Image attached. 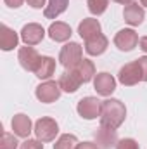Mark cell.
Masks as SVG:
<instances>
[{"label": "cell", "mask_w": 147, "mask_h": 149, "mask_svg": "<svg viewBox=\"0 0 147 149\" xmlns=\"http://www.w3.org/2000/svg\"><path fill=\"white\" fill-rule=\"evenodd\" d=\"M87 5H88V10L90 14L94 16H101L107 10V5H109V0H87Z\"/></svg>", "instance_id": "cell-23"}, {"label": "cell", "mask_w": 147, "mask_h": 149, "mask_svg": "<svg viewBox=\"0 0 147 149\" xmlns=\"http://www.w3.org/2000/svg\"><path fill=\"white\" fill-rule=\"evenodd\" d=\"M33 73L40 80H50V76L55 73V59H52L49 56H42Z\"/></svg>", "instance_id": "cell-18"}, {"label": "cell", "mask_w": 147, "mask_h": 149, "mask_svg": "<svg viewBox=\"0 0 147 149\" xmlns=\"http://www.w3.org/2000/svg\"><path fill=\"white\" fill-rule=\"evenodd\" d=\"M112 2L121 3V5H130V3H133V0H112Z\"/></svg>", "instance_id": "cell-32"}, {"label": "cell", "mask_w": 147, "mask_h": 149, "mask_svg": "<svg viewBox=\"0 0 147 149\" xmlns=\"http://www.w3.org/2000/svg\"><path fill=\"white\" fill-rule=\"evenodd\" d=\"M101 109H102V101H99L97 97H92V95L80 99L78 106H76V111L83 120L101 118Z\"/></svg>", "instance_id": "cell-5"}, {"label": "cell", "mask_w": 147, "mask_h": 149, "mask_svg": "<svg viewBox=\"0 0 147 149\" xmlns=\"http://www.w3.org/2000/svg\"><path fill=\"white\" fill-rule=\"evenodd\" d=\"M123 17H125V21L130 24V26H139V24H142L144 23V19H146V10H144V7L142 5H139V3H130V5H125V9H123Z\"/></svg>", "instance_id": "cell-13"}, {"label": "cell", "mask_w": 147, "mask_h": 149, "mask_svg": "<svg viewBox=\"0 0 147 149\" xmlns=\"http://www.w3.org/2000/svg\"><path fill=\"white\" fill-rule=\"evenodd\" d=\"M26 2H28V5L33 7V9H42L47 0H26Z\"/></svg>", "instance_id": "cell-29"}, {"label": "cell", "mask_w": 147, "mask_h": 149, "mask_svg": "<svg viewBox=\"0 0 147 149\" xmlns=\"http://www.w3.org/2000/svg\"><path fill=\"white\" fill-rule=\"evenodd\" d=\"M74 71L80 74V78H81V81L83 83H88V81H92L94 78H95V66H94V63L90 61V59H81L80 61V64L74 68Z\"/></svg>", "instance_id": "cell-21"}, {"label": "cell", "mask_w": 147, "mask_h": 149, "mask_svg": "<svg viewBox=\"0 0 147 149\" xmlns=\"http://www.w3.org/2000/svg\"><path fill=\"white\" fill-rule=\"evenodd\" d=\"M81 83H83V81H81L80 74L76 73L74 70H66L64 73L61 74V78H59V87H61V90H64V92H68V94H74V92L80 88Z\"/></svg>", "instance_id": "cell-14"}, {"label": "cell", "mask_w": 147, "mask_h": 149, "mask_svg": "<svg viewBox=\"0 0 147 149\" xmlns=\"http://www.w3.org/2000/svg\"><path fill=\"white\" fill-rule=\"evenodd\" d=\"M83 59V47L78 42H69L66 43L61 52H59V63L61 66H64L66 70H74L80 61Z\"/></svg>", "instance_id": "cell-2"}, {"label": "cell", "mask_w": 147, "mask_h": 149, "mask_svg": "<svg viewBox=\"0 0 147 149\" xmlns=\"http://www.w3.org/2000/svg\"><path fill=\"white\" fill-rule=\"evenodd\" d=\"M33 132H35L38 141H42V142H52L55 139V135L59 134V125H57V121L54 118L43 116V118L37 120Z\"/></svg>", "instance_id": "cell-3"}, {"label": "cell", "mask_w": 147, "mask_h": 149, "mask_svg": "<svg viewBox=\"0 0 147 149\" xmlns=\"http://www.w3.org/2000/svg\"><path fill=\"white\" fill-rule=\"evenodd\" d=\"M76 149H101L95 142H80L78 146H76Z\"/></svg>", "instance_id": "cell-28"}, {"label": "cell", "mask_w": 147, "mask_h": 149, "mask_svg": "<svg viewBox=\"0 0 147 149\" xmlns=\"http://www.w3.org/2000/svg\"><path fill=\"white\" fill-rule=\"evenodd\" d=\"M69 5V0H49V3L45 5L43 16L45 19H55L59 17Z\"/></svg>", "instance_id": "cell-20"}, {"label": "cell", "mask_w": 147, "mask_h": 149, "mask_svg": "<svg viewBox=\"0 0 147 149\" xmlns=\"http://www.w3.org/2000/svg\"><path fill=\"white\" fill-rule=\"evenodd\" d=\"M0 30H2V35H0V47H2V50L9 52V50H12L14 47H17L19 37H17V33H16L12 28H9L7 24H2Z\"/></svg>", "instance_id": "cell-19"}, {"label": "cell", "mask_w": 147, "mask_h": 149, "mask_svg": "<svg viewBox=\"0 0 147 149\" xmlns=\"http://www.w3.org/2000/svg\"><path fill=\"white\" fill-rule=\"evenodd\" d=\"M78 144H80V142H78L76 135H73V134H62V135L55 141L54 149H76Z\"/></svg>", "instance_id": "cell-22"}, {"label": "cell", "mask_w": 147, "mask_h": 149, "mask_svg": "<svg viewBox=\"0 0 147 149\" xmlns=\"http://www.w3.org/2000/svg\"><path fill=\"white\" fill-rule=\"evenodd\" d=\"M137 61H139L140 70H142V81H147V56H144V57H139Z\"/></svg>", "instance_id": "cell-27"}, {"label": "cell", "mask_w": 147, "mask_h": 149, "mask_svg": "<svg viewBox=\"0 0 147 149\" xmlns=\"http://www.w3.org/2000/svg\"><path fill=\"white\" fill-rule=\"evenodd\" d=\"M140 3H142V5H144V7L147 9V0H140Z\"/></svg>", "instance_id": "cell-33"}, {"label": "cell", "mask_w": 147, "mask_h": 149, "mask_svg": "<svg viewBox=\"0 0 147 149\" xmlns=\"http://www.w3.org/2000/svg\"><path fill=\"white\" fill-rule=\"evenodd\" d=\"M116 149H140L139 148V142L135 141V139H121V141H118V144H116Z\"/></svg>", "instance_id": "cell-25"}, {"label": "cell", "mask_w": 147, "mask_h": 149, "mask_svg": "<svg viewBox=\"0 0 147 149\" xmlns=\"http://www.w3.org/2000/svg\"><path fill=\"white\" fill-rule=\"evenodd\" d=\"M94 88L97 90L99 95H104V97H109L111 94L116 90V80L114 76L106 71L102 73H97L94 78Z\"/></svg>", "instance_id": "cell-11"}, {"label": "cell", "mask_w": 147, "mask_h": 149, "mask_svg": "<svg viewBox=\"0 0 147 149\" xmlns=\"http://www.w3.org/2000/svg\"><path fill=\"white\" fill-rule=\"evenodd\" d=\"M5 2V5L7 7H10V9H17V7H21L23 5V2L24 0H3Z\"/></svg>", "instance_id": "cell-30"}, {"label": "cell", "mask_w": 147, "mask_h": 149, "mask_svg": "<svg viewBox=\"0 0 147 149\" xmlns=\"http://www.w3.org/2000/svg\"><path fill=\"white\" fill-rule=\"evenodd\" d=\"M43 37H45V30L38 23H28L21 30V40L24 42V45H30V47L38 45L43 40Z\"/></svg>", "instance_id": "cell-8"}, {"label": "cell", "mask_w": 147, "mask_h": 149, "mask_svg": "<svg viewBox=\"0 0 147 149\" xmlns=\"http://www.w3.org/2000/svg\"><path fill=\"white\" fill-rule=\"evenodd\" d=\"M73 35L71 26L62 23V21H55L49 26V37L52 38L54 42H68Z\"/></svg>", "instance_id": "cell-17"}, {"label": "cell", "mask_w": 147, "mask_h": 149, "mask_svg": "<svg viewBox=\"0 0 147 149\" xmlns=\"http://www.w3.org/2000/svg\"><path fill=\"white\" fill-rule=\"evenodd\" d=\"M107 45H109L107 37L99 33L97 37L90 38V40H85V52L88 56H102L107 50Z\"/></svg>", "instance_id": "cell-16"}, {"label": "cell", "mask_w": 147, "mask_h": 149, "mask_svg": "<svg viewBox=\"0 0 147 149\" xmlns=\"http://www.w3.org/2000/svg\"><path fill=\"white\" fill-rule=\"evenodd\" d=\"M19 149H43V144H42V141H38V139H26Z\"/></svg>", "instance_id": "cell-26"}, {"label": "cell", "mask_w": 147, "mask_h": 149, "mask_svg": "<svg viewBox=\"0 0 147 149\" xmlns=\"http://www.w3.org/2000/svg\"><path fill=\"white\" fill-rule=\"evenodd\" d=\"M139 45H140V49H142V50L147 54V37L140 38V40H139Z\"/></svg>", "instance_id": "cell-31"}, {"label": "cell", "mask_w": 147, "mask_h": 149, "mask_svg": "<svg viewBox=\"0 0 147 149\" xmlns=\"http://www.w3.org/2000/svg\"><path fill=\"white\" fill-rule=\"evenodd\" d=\"M139 43V35L135 30L132 28H125V30H119L116 35H114V45L123 50V52H130L137 47Z\"/></svg>", "instance_id": "cell-7"}, {"label": "cell", "mask_w": 147, "mask_h": 149, "mask_svg": "<svg viewBox=\"0 0 147 149\" xmlns=\"http://www.w3.org/2000/svg\"><path fill=\"white\" fill-rule=\"evenodd\" d=\"M94 137H95V144L101 149L116 148V144H118V134H116V130L109 128V127H104V125H101L95 130Z\"/></svg>", "instance_id": "cell-9"}, {"label": "cell", "mask_w": 147, "mask_h": 149, "mask_svg": "<svg viewBox=\"0 0 147 149\" xmlns=\"http://www.w3.org/2000/svg\"><path fill=\"white\" fill-rule=\"evenodd\" d=\"M126 118V108L119 99H106L102 101L101 109V125L109 128H119Z\"/></svg>", "instance_id": "cell-1"}, {"label": "cell", "mask_w": 147, "mask_h": 149, "mask_svg": "<svg viewBox=\"0 0 147 149\" xmlns=\"http://www.w3.org/2000/svg\"><path fill=\"white\" fill-rule=\"evenodd\" d=\"M10 127H12V132L16 137H23V139H30V134L33 132V123L30 120L28 114L24 113H17L14 114L12 121H10Z\"/></svg>", "instance_id": "cell-10"}, {"label": "cell", "mask_w": 147, "mask_h": 149, "mask_svg": "<svg viewBox=\"0 0 147 149\" xmlns=\"http://www.w3.org/2000/svg\"><path fill=\"white\" fill-rule=\"evenodd\" d=\"M17 139L14 137V134H9V132H3L2 135V144L0 149H17Z\"/></svg>", "instance_id": "cell-24"}, {"label": "cell", "mask_w": 147, "mask_h": 149, "mask_svg": "<svg viewBox=\"0 0 147 149\" xmlns=\"http://www.w3.org/2000/svg\"><path fill=\"white\" fill-rule=\"evenodd\" d=\"M118 80L125 87H133L139 81H142V70H140L139 61H132V63L125 64L118 73Z\"/></svg>", "instance_id": "cell-6"}, {"label": "cell", "mask_w": 147, "mask_h": 149, "mask_svg": "<svg viewBox=\"0 0 147 149\" xmlns=\"http://www.w3.org/2000/svg\"><path fill=\"white\" fill-rule=\"evenodd\" d=\"M61 87H59V81H54V80H45L43 83H40L37 88H35V95L40 102L43 104H52L55 102L59 97H61Z\"/></svg>", "instance_id": "cell-4"}, {"label": "cell", "mask_w": 147, "mask_h": 149, "mask_svg": "<svg viewBox=\"0 0 147 149\" xmlns=\"http://www.w3.org/2000/svg\"><path fill=\"white\" fill-rule=\"evenodd\" d=\"M40 57H42V56L38 54L33 47H30V45L21 47L19 52H17V61H19L21 68L26 70V71H35V68H37Z\"/></svg>", "instance_id": "cell-12"}, {"label": "cell", "mask_w": 147, "mask_h": 149, "mask_svg": "<svg viewBox=\"0 0 147 149\" xmlns=\"http://www.w3.org/2000/svg\"><path fill=\"white\" fill-rule=\"evenodd\" d=\"M101 23L95 17H85L80 24H78V35L83 40H90V38L97 37L101 33Z\"/></svg>", "instance_id": "cell-15"}]
</instances>
